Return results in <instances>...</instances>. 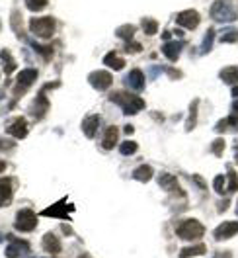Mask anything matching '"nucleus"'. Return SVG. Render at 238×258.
<instances>
[{
    "instance_id": "obj_1",
    "label": "nucleus",
    "mask_w": 238,
    "mask_h": 258,
    "mask_svg": "<svg viewBox=\"0 0 238 258\" xmlns=\"http://www.w3.org/2000/svg\"><path fill=\"white\" fill-rule=\"evenodd\" d=\"M110 100L113 104H117V106H121V110L125 115H135L137 112H141L144 108V100L139 96H135V94H129V92H113L110 96Z\"/></svg>"
},
{
    "instance_id": "obj_2",
    "label": "nucleus",
    "mask_w": 238,
    "mask_h": 258,
    "mask_svg": "<svg viewBox=\"0 0 238 258\" xmlns=\"http://www.w3.org/2000/svg\"><path fill=\"white\" fill-rule=\"evenodd\" d=\"M205 233V227L201 225L197 219H186L182 221L180 225L176 227V235L184 241H195V239H201Z\"/></svg>"
},
{
    "instance_id": "obj_3",
    "label": "nucleus",
    "mask_w": 238,
    "mask_h": 258,
    "mask_svg": "<svg viewBox=\"0 0 238 258\" xmlns=\"http://www.w3.org/2000/svg\"><path fill=\"white\" fill-rule=\"evenodd\" d=\"M30 32L41 39H49L55 33V20L51 16L43 18H32L30 20Z\"/></svg>"
},
{
    "instance_id": "obj_4",
    "label": "nucleus",
    "mask_w": 238,
    "mask_h": 258,
    "mask_svg": "<svg viewBox=\"0 0 238 258\" xmlns=\"http://www.w3.org/2000/svg\"><path fill=\"white\" fill-rule=\"evenodd\" d=\"M209 14H211V18H213L215 22H219V24H226V22H234V20H236L234 8H232L230 4H226V2H222V0H215V2H213Z\"/></svg>"
},
{
    "instance_id": "obj_5",
    "label": "nucleus",
    "mask_w": 238,
    "mask_h": 258,
    "mask_svg": "<svg viewBox=\"0 0 238 258\" xmlns=\"http://www.w3.org/2000/svg\"><path fill=\"white\" fill-rule=\"evenodd\" d=\"M14 227L22 233H32L37 227V215L32 210H20L16 215V221H14Z\"/></svg>"
},
{
    "instance_id": "obj_6",
    "label": "nucleus",
    "mask_w": 238,
    "mask_h": 258,
    "mask_svg": "<svg viewBox=\"0 0 238 258\" xmlns=\"http://www.w3.org/2000/svg\"><path fill=\"white\" fill-rule=\"evenodd\" d=\"M74 210L72 206H66V198H63L61 202H57V204H53L51 208L43 211L41 215L43 217H57V219H68V215H70V211Z\"/></svg>"
},
{
    "instance_id": "obj_7",
    "label": "nucleus",
    "mask_w": 238,
    "mask_h": 258,
    "mask_svg": "<svg viewBox=\"0 0 238 258\" xmlns=\"http://www.w3.org/2000/svg\"><path fill=\"white\" fill-rule=\"evenodd\" d=\"M176 22H178L180 28L195 30V28L199 26V22H201V16H199V12H195V10H184V12L178 14Z\"/></svg>"
},
{
    "instance_id": "obj_8",
    "label": "nucleus",
    "mask_w": 238,
    "mask_h": 258,
    "mask_svg": "<svg viewBox=\"0 0 238 258\" xmlns=\"http://www.w3.org/2000/svg\"><path fill=\"white\" fill-rule=\"evenodd\" d=\"M88 82L94 86L96 90H108L113 79H111V75L108 71H94V73L88 75Z\"/></svg>"
},
{
    "instance_id": "obj_9",
    "label": "nucleus",
    "mask_w": 238,
    "mask_h": 258,
    "mask_svg": "<svg viewBox=\"0 0 238 258\" xmlns=\"http://www.w3.org/2000/svg\"><path fill=\"white\" fill-rule=\"evenodd\" d=\"M35 81H37V71H35V69H26V71H22L16 79V84H18L16 94L18 96H20L22 92H26Z\"/></svg>"
},
{
    "instance_id": "obj_10",
    "label": "nucleus",
    "mask_w": 238,
    "mask_h": 258,
    "mask_svg": "<svg viewBox=\"0 0 238 258\" xmlns=\"http://www.w3.org/2000/svg\"><path fill=\"white\" fill-rule=\"evenodd\" d=\"M158 184L166 192L174 194V196H184V190H182L180 184H178V178H176L174 174H170V172H162L158 176Z\"/></svg>"
},
{
    "instance_id": "obj_11",
    "label": "nucleus",
    "mask_w": 238,
    "mask_h": 258,
    "mask_svg": "<svg viewBox=\"0 0 238 258\" xmlns=\"http://www.w3.org/2000/svg\"><path fill=\"white\" fill-rule=\"evenodd\" d=\"M236 233H238V221H224V223H221V225L215 229L213 237L217 241H226V239L234 237Z\"/></svg>"
},
{
    "instance_id": "obj_12",
    "label": "nucleus",
    "mask_w": 238,
    "mask_h": 258,
    "mask_svg": "<svg viewBox=\"0 0 238 258\" xmlns=\"http://www.w3.org/2000/svg\"><path fill=\"white\" fill-rule=\"evenodd\" d=\"M6 133L12 135L14 139H26L28 137V121H26V117H16L12 123H8Z\"/></svg>"
},
{
    "instance_id": "obj_13",
    "label": "nucleus",
    "mask_w": 238,
    "mask_h": 258,
    "mask_svg": "<svg viewBox=\"0 0 238 258\" xmlns=\"http://www.w3.org/2000/svg\"><path fill=\"white\" fill-rule=\"evenodd\" d=\"M30 250V242L24 241V239H16V237H10V244L6 248V256L8 258H18L22 256L24 252Z\"/></svg>"
},
{
    "instance_id": "obj_14",
    "label": "nucleus",
    "mask_w": 238,
    "mask_h": 258,
    "mask_svg": "<svg viewBox=\"0 0 238 258\" xmlns=\"http://www.w3.org/2000/svg\"><path fill=\"white\" fill-rule=\"evenodd\" d=\"M182 49H184V43H182V41H164L162 53H164V57H166L168 61H178Z\"/></svg>"
},
{
    "instance_id": "obj_15",
    "label": "nucleus",
    "mask_w": 238,
    "mask_h": 258,
    "mask_svg": "<svg viewBox=\"0 0 238 258\" xmlns=\"http://www.w3.org/2000/svg\"><path fill=\"white\" fill-rule=\"evenodd\" d=\"M125 82H127V86L131 88V90H135V92H141V90L144 88V75H143V71H139V69H133V71H131V73L127 75Z\"/></svg>"
},
{
    "instance_id": "obj_16",
    "label": "nucleus",
    "mask_w": 238,
    "mask_h": 258,
    "mask_svg": "<svg viewBox=\"0 0 238 258\" xmlns=\"http://www.w3.org/2000/svg\"><path fill=\"white\" fill-rule=\"evenodd\" d=\"M12 202V180L0 178V208L8 206Z\"/></svg>"
},
{
    "instance_id": "obj_17",
    "label": "nucleus",
    "mask_w": 238,
    "mask_h": 258,
    "mask_svg": "<svg viewBox=\"0 0 238 258\" xmlns=\"http://www.w3.org/2000/svg\"><path fill=\"white\" fill-rule=\"evenodd\" d=\"M215 131L217 133H236L238 131V115H228V117H222L221 121L215 125Z\"/></svg>"
},
{
    "instance_id": "obj_18",
    "label": "nucleus",
    "mask_w": 238,
    "mask_h": 258,
    "mask_svg": "<svg viewBox=\"0 0 238 258\" xmlns=\"http://www.w3.org/2000/svg\"><path fill=\"white\" fill-rule=\"evenodd\" d=\"M117 139H119V129L115 125H110V127L104 131V137H102V147L106 151H110L113 147L117 145Z\"/></svg>"
},
{
    "instance_id": "obj_19",
    "label": "nucleus",
    "mask_w": 238,
    "mask_h": 258,
    "mask_svg": "<svg viewBox=\"0 0 238 258\" xmlns=\"http://www.w3.org/2000/svg\"><path fill=\"white\" fill-rule=\"evenodd\" d=\"M100 127V117L98 115H88V117H84V121H82V133H84V137H88V139H92L96 135V131Z\"/></svg>"
},
{
    "instance_id": "obj_20",
    "label": "nucleus",
    "mask_w": 238,
    "mask_h": 258,
    "mask_svg": "<svg viewBox=\"0 0 238 258\" xmlns=\"http://www.w3.org/2000/svg\"><path fill=\"white\" fill-rule=\"evenodd\" d=\"M41 244H43V250L49 252V254H57V252H61V241H59L53 233H47V235L43 237Z\"/></svg>"
},
{
    "instance_id": "obj_21",
    "label": "nucleus",
    "mask_w": 238,
    "mask_h": 258,
    "mask_svg": "<svg viewBox=\"0 0 238 258\" xmlns=\"http://www.w3.org/2000/svg\"><path fill=\"white\" fill-rule=\"evenodd\" d=\"M207 252V246L203 242H197V244H191V246H184L180 250V258H191V256H201Z\"/></svg>"
},
{
    "instance_id": "obj_22",
    "label": "nucleus",
    "mask_w": 238,
    "mask_h": 258,
    "mask_svg": "<svg viewBox=\"0 0 238 258\" xmlns=\"http://www.w3.org/2000/svg\"><path fill=\"white\" fill-rule=\"evenodd\" d=\"M104 64H106V67H111L113 71H121V69L125 67V61H123L115 51H110V53L104 57Z\"/></svg>"
},
{
    "instance_id": "obj_23",
    "label": "nucleus",
    "mask_w": 238,
    "mask_h": 258,
    "mask_svg": "<svg viewBox=\"0 0 238 258\" xmlns=\"http://www.w3.org/2000/svg\"><path fill=\"white\" fill-rule=\"evenodd\" d=\"M0 61H2V64H4L2 69H4V73H6L8 77H10V75L16 71V67H18L16 61L12 59V55H10L6 49H2V51H0Z\"/></svg>"
},
{
    "instance_id": "obj_24",
    "label": "nucleus",
    "mask_w": 238,
    "mask_h": 258,
    "mask_svg": "<svg viewBox=\"0 0 238 258\" xmlns=\"http://www.w3.org/2000/svg\"><path fill=\"white\" fill-rule=\"evenodd\" d=\"M219 77H221L222 82L234 86V84L238 82V67H224L221 73H219Z\"/></svg>"
},
{
    "instance_id": "obj_25",
    "label": "nucleus",
    "mask_w": 238,
    "mask_h": 258,
    "mask_svg": "<svg viewBox=\"0 0 238 258\" xmlns=\"http://www.w3.org/2000/svg\"><path fill=\"white\" fill-rule=\"evenodd\" d=\"M47 98H45V90H41L39 94H37V100H35V104H33L32 112L35 113V117H43V112L47 110Z\"/></svg>"
},
{
    "instance_id": "obj_26",
    "label": "nucleus",
    "mask_w": 238,
    "mask_h": 258,
    "mask_svg": "<svg viewBox=\"0 0 238 258\" xmlns=\"http://www.w3.org/2000/svg\"><path fill=\"white\" fill-rule=\"evenodd\" d=\"M154 174V170L148 166V164H143V166H139V168H135V172H133V178L135 180H139V182H148L150 178Z\"/></svg>"
},
{
    "instance_id": "obj_27",
    "label": "nucleus",
    "mask_w": 238,
    "mask_h": 258,
    "mask_svg": "<svg viewBox=\"0 0 238 258\" xmlns=\"http://www.w3.org/2000/svg\"><path fill=\"white\" fill-rule=\"evenodd\" d=\"M135 32H137V28L135 26H131V24H127V26H121V28H117V37H121L125 43L127 41H131L133 39V35H135Z\"/></svg>"
},
{
    "instance_id": "obj_28",
    "label": "nucleus",
    "mask_w": 238,
    "mask_h": 258,
    "mask_svg": "<svg viewBox=\"0 0 238 258\" xmlns=\"http://www.w3.org/2000/svg\"><path fill=\"white\" fill-rule=\"evenodd\" d=\"M213 41H215V30L213 28H209L205 33V39H203V43H201V55H205V53H209L211 51V47H213Z\"/></svg>"
},
{
    "instance_id": "obj_29",
    "label": "nucleus",
    "mask_w": 238,
    "mask_h": 258,
    "mask_svg": "<svg viewBox=\"0 0 238 258\" xmlns=\"http://www.w3.org/2000/svg\"><path fill=\"white\" fill-rule=\"evenodd\" d=\"M143 32L146 35H154V33L158 32V24H156V20H152V18H144L143 20Z\"/></svg>"
},
{
    "instance_id": "obj_30",
    "label": "nucleus",
    "mask_w": 238,
    "mask_h": 258,
    "mask_svg": "<svg viewBox=\"0 0 238 258\" xmlns=\"http://www.w3.org/2000/svg\"><path fill=\"white\" fill-rule=\"evenodd\" d=\"M197 108H199V102L197 100H193L190 106V121L186 123V131H191L193 125H195V121H197Z\"/></svg>"
},
{
    "instance_id": "obj_31",
    "label": "nucleus",
    "mask_w": 238,
    "mask_h": 258,
    "mask_svg": "<svg viewBox=\"0 0 238 258\" xmlns=\"http://www.w3.org/2000/svg\"><path fill=\"white\" fill-rule=\"evenodd\" d=\"M224 190H226V194H232L238 190V176L232 168H228V186Z\"/></svg>"
},
{
    "instance_id": "obj_32",
    "label": "nucleus",
    "mask_w": 238,
    "mask_h": 258,
    "mask_svg": "<svg viewBox=\"0 0 238 258\" xmlns=\"http://www.w3.org/2000/svg\"><path fill=\"white\" fill-rule=\"evenodd\" d=\"M137 149H139V145H137L135 141H125V143H121V145H119V153H121V155H125V157H129V155L137 153Z\"/></svg>"
},
{
    "instance_id": "obj_33",
    "label": "nucleus",
    "mask_w": 238,
    "mask_h": 258,
    "mask_svg": "<svg viewBox=\"0 0 238 258\" xmlns=\"http://www.w3.org/2000/svg\"><path fill=\"white\" fill-rule=\"evenodd\" d=\"M26 4H28V8L32 12H39V10H43L47 6V0H26Z\"/></svg>"
},
{
    "instance_id": "obj_34",
    "label": "nucleus",
    "mask_w": 238,
    "mask_h": 258,
    "mask_svg": "<svg viewBox=\"0 0 238 258\" xmlns=\"http://www.w3.org/2000/svg\"><path fill=\"white\" fill-rule=\"evenodd\" d=\"M211 151H213V155L215 157H222V151H224V139H215L213 141V147H211Z\"/></svg>"
},
{
    "instance_id": "obj_35",
    "label": "nucleus",
    "mask_w": 238,
    "mask_h": 258,
    "mask_svg": "<svg viewBox=\"0 0 238 258\" xmlns=\"http://www.w3.org/2000/svg\"><path fill=\"white\" fill-rule=\"evenodd\" d=\"M221 41L222 43H236L238 41V30H230V32H226L221 37Z\"/></svg>"
},
{
    "instance_id": "obj_36",
    "label": "nucleus",
    "mask_w": 238,
    "mask_h": 258,
    "mask_svg": "<svg viewBox=\"0 0 238 258\" xmlns=\"http://www.w3.org/2000/svg\"><path fill=\"white\" fill-rule=\"evenodd\" d=\"M33 47L37 49V53H39V55H43V59H51V57H53V47H41V45H37V43H32Z\"/></svg>"
},
{
    "instance_id": "obj_37",
    "label": "nucleus",
    "mask_w": 238,
    "mask_h": 258,
    "mask_svg": "<svg viewBox=\"0 0 238 258\" xmlns=\"http://www.w3.org/2000/svg\"><path fill=\"white\" fill-rule=\"evenodd\" d=\"M213 186H215V190L221 194V196H224V194H226V190H224V176H217V178H215Z\"/></svg>"
},
{
    "instance_id": "obj_38",
    "label": "nucleus",
    "mask_w": 238,
    "mask_h": 258,
    "mask_svg": "<svg viewBox=\"0 0 238 258\" xmlns=\"http://www.w3.org/2000/svg\"><path fill=\"white\" fill-rule=\"evenodd\" d=\"M141 43H133V41H127L125 43V51H129V53H139L141 51Z\"/></svg>"
},
{
    "instance_id": "obj_39",
    "label": "nucleus",
    "mask_w": 238,
    "mask_h": 258,
    "mask_svg": "<svg viewBox=\"0 0 238 258\" xmlns=\"http://www.w3.org/2000/svg\"><path fill=\"white\" fill-rule=\"evenodd\" d=\"M12 147H14L12 141H2V139H0V149H2V151H10Z\"/></svg>"
},
{
    "instance_id": "obj_40",
    "label": "nucleus",
    "mask_w": 238,
    "mask_h": 258,
    "mask_svg": "<svg viewBox=\"0 0 238 258\" xmlns=\"http://www.w3.org/2000/svg\"><path fill=\"white\" fill-rule=\"evenodd\" d=\"M193 182H195V184H197L201 190H205V188H207V184L203 182V178H201V176H193Z\"/></svg>"
},
{
    "instance_id": "obj_41",
    "label": "nucleus",
    "mask_w": 238,
    "mask_h": 258,
    "mask_svg": "<svg viewBox=\"0 0 238 258\" xmlns=\"http://www.w3.org/2000/svg\"><path fill=\"white\" fill-rule=\"evenodd\" d=\"M168 75H170L172 79H178V77H182V73H178V71H172V69H168Z\"/></svg>"
},
{
    "instance_id": "obj_42",
    "label": "nucleus",
    "mask_w": 238,
    "mask_h": 258,
    "mask_svg": "<svg viewBox=\"0 0 238 258\" xmlns=\"http://www.w3.org/2000/svg\"><path fill=\"white\" fill-rule=\"evenodd\" d=\"M162 39H164V41H172V33L164 32V33H162Z\"/></svg>"
},
{
    "instance_id": "obj_43",
    "label": "nucleus",
    "mask_w": 238,
    "mask_h": 258,
    "mask_svg": "<svg viewBox=\"0 0 238 258\" xmlns=\"http://www.w3.org/2000/svg\"><path fill=\"white\" fill-rule=\"evenodd\" d=\"M215 258H230V252H219L215 254Z\"/></svg>"
},
{
    "instance_id": "obj_44",
    "label": "nucleus",
    "mask_w": 238,
    "mask_h": 258,
    "mask_svg": "<svg viewBox=\"0 0 238 258\" xmlns=\"http://www.w3.org/2000/svg\"><path fill=\"white\" fill-rule=\"evenodd\" d=\"M133 131H135V127H133V125H125V133H127V135H131Z\"/></svg>"
},
{
    "instance_id": "obj_45",
    "label": "nucleus",
    "mask_w": 238,
    "mask_h": 258,
    "mask_svg": "<svg viewBox=\"0 0 238 258\" xmlns=\"http://www.w3.org/2000/svg\"><path fill=\"white\" fill-rule=\"evenodd\" d=\"M232 112L238 113V98L234 100V102H232Z\"/></svg>"
},
{
    "instance_id": "obj_46",
    "label": "nucleus",
    "mask_w": 238,
    "mask_h": 258,
    "mask_svg": "<svg viewBox=\"0 0 238 258\" xmlns=\"http://www.w3.org/2000/svg\"><path fill=\"white\" fill-rule=\"evenodd\" d=\"M4 170H6V162L0 161V172H4Z\"/></svg>"
},
{
    "instance_id": "obj_47",
    "label": "nucleus",
    "mask_w": 238,
    "mask_h": 258,
    "mask_svg": "<svg viewBox=\"0 0 238 258\" xmlns=\"http://www.w3.org/2000/svg\"><path fill=\"white\" fill-rule=\"evenodd\" d=\"M232 96L238 98V86H232Z\"/></svg>"
},
{
    "instance_id": "obj_48",
    "label": "nucleus",
    "mask_w": 238,
    "mask_h": 258,
    "mask_svg": "<svg viewBox=\"0 0 238 258\" xmlns=\"http://www.w3.org/2000/svg\"><path fill=\"white\" fill-rule=\"evenodd\" d=\"M78 258H90V256H88V254H80Z\"/></svg>"
},
{
    "instance_id": "obj_49",
    "label": "nucleus",
    "mask_w": 238,
    "mask_h": 258,
    "mask_svg": "<svg viewBox=\"0 0 238 258\" xmlns=\"http://www.w3.org/2000/svg\"><path fill=\"white\" fill-rule=\"evenodd\" d=\"M236 213H238V202H236Z\"/></svg>"
}]
</instances>
